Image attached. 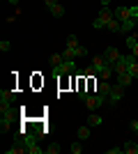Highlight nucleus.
I'll return each mask as SVG.
<instances>
[{
  "instance_id": "dca6fc26",
  "label": "nucleus",
  "mask_w": 138,
  "mask_h": 154,
  "mask_svg": "<svg viewBox=\"0 0 138 154\" xmlns=\"http://www.w3.org/2000/svg\"><path fill=\"white\" fill-rule=\"evenodd\" d=\"M101 122H104V120H101L97 113H90V115H87V124H90V127H99Z\"/></svg>"
},
{
  "instance_id": "a878e982",
  "label": "nucleus",
  "mask_w": 138,
  "mask_h": 154,
  "mask_svg": "<svg viewBox=\"0 0 138 154\" xmlns=\"http://www.w3.org/2000/svg\"><path fill=\"white\" fill-rule=\"evenodd\" d=\"M69 147H72V152H74V154H81V152H83V147H81V143H72Z\"/></svg>"
},
{
  "instance_id": "bb28decb",
  "label": "nucleus",
  "mask_w": 138,
  "mask_h": 154,
  "mask_svg": "<svg viewBox=\"0 0 138 154\" xmlns=\"http://www.w3.org/2000/svg\"><path fill=\"white\" fill-rule=\"evenodd\" d=\"M136 44H138V42H136V35H133V37H127V46H129V48H133Z\"/></svg>"
},
{
  "instance_id": "7c9ffc66",
  "label": "nucleus",
  "mask_w": 138,
  "mask_h": 154,
  "mask_svg": "<svg viewBox=\"0 0 138 154\" xmlns=\"http://www.w3.org/2000/svg\"><path fill=\"white\" fill-rule=\"evenodd\" d=\"M131 129H133V131H138V117H136V120L131 122Z\"/></svg>"
},
{
  "instance_id": "2f4dec72",
  "label": "nucleus",
  "mask_w": 138,
  "mask_h": 154,
  "mask_svg": "<svg viewBox=\"0 0 138 154\" xmlns=\"http://www.w3.org/2000/svg\"><path fill=\"white\" fill-rule=\"evenodd\" d=\"M108 2H111V0H101V7H108Z\"/></svg>"
},
{
  "instance_id": "5701e85b",
  "label": "nucleus",
  "mask_w": 138,
  "mask_h": 154,
  "mask_svg": "<svg viewBox=\"0 0 138 154\" xmlns=\"http://www.w3.org/2000/svg\"><path fill=\"white\" fill-rule=\"evenodd\" d=\"M67 46H69V48H76V46H78V39H76V35H69V37H67Z\"/></svg>"
},
{
  "instance_id": "412c9836",
  "label": "nucleus",
  "mask_w": 138,
  "mask_h": 154,
  "mask_svg": "<svg viewBox=\"0 0 138 154\" xmlns=\"http://www.w3.org/2000/svg\"><path fill=\"white\" fill-rule=\"evenodd\" d=\"M0 131H2V134H9V131H12V122L0 117Z\"/></svg>"
},
{
  "instance_id": "f03ea898",
  "label": "nucleus",
  "mask_w": 138,
  "mask_h": 154,
  "mask_svg": "<svg viewBox=\"0 0 138 154\" xmlns=\"http://www.w3.org/2000/svg\"><path fill=\"white\" fill-rule=\"evenodd\" d=\"M37 134H26L23 131V138H26V145H28V154H41V147H39V143H37Z\"/></svg>"
},
{
  "instance_id": "9d476101",
  "label": "nucleus",
  "mask_w": 138,
  "mask_h": 154,
  "mask_svg": "<svg viewBox=\"0 0 138 154\" xmlns=\"http://www.w3.org/2000/svg\"><path fill=\"white\" fill-rule=\"evenodd\" d=\"M127 69H129V62H127V58H124V55H122V58H120L118 62L113 64V71H115V74H124Z\"/></svg>"
},
{
  "instance_id": "1a4fd4ad",
  "label": "nucleus",
  "mask_w": 138,
  "mask_h": 154,
  "mask_svg": "<svg viewBox=\"0 0 138 154\" xmlns=\"http://www.w3.org/2000/svg\"><path fill=\"white\" fill-rule=\"evenodd\" d=\"M92 67L97 69V74H101V71H104L106 67H108V64H106L104 55H94V58H92Z\"/></svg>"
},
{
  "instance_id": "0eeeda50",
  "label": "nucleus",
  "mask_w": 138,
  "mask_h": 154,
  "mask_svg": "<svg viewBox=\"0 0 138 154\" xmlns=\"http://www.w3.org/2000/svg\"><path fill=\"white\" fill-rule=\"evenodd\" d=\"M120 58H122V55H120V51L115 48V46H108V48L104 51V60H106V64H111V67L118 62Z\"/></svg>"
},
{
  "instance_id": "aec40b11",
  "label": "nucleus",
  "mask_w": 138,
  "mask_h": 154,
  "mask_svg": "<svg viewBox=\"0 0 138 154\" xmlns=\"http://www.w3.org/2000/svg\"><path fill=\"white\" fill-rule=\"evenodd\" d=\"M65 62V55L62 53H53L51 55V67H58V64H62Z\"/></svg>"
},
{
  "instance_id": "cd10ccee",
  "label": "nucleus",
  "mask_w": 138,
  "mask_h": 154,
  "mask_svg": "<svg viewBox=\"0 0 138 154\" xmlns=\"http://www.w3.org/2000/svg\"><path fill=\"white\" fill-rule=\"evenodd\" d=\"M129 14H131V19H138V5L129 7Z\"/></svg>"
},
{
  "instance_id": "b1692460",
  "label": "nucleus",
  "mask_w": 138,
  "mask_h": 154,
  "mask_svg": "<svg viewBox=\"0 0 138 154\" xmlns=\"http://www.w3.org/2000/svg\"><path fill=\"white\" fill-rule=\"evenodd\" d=\"M46 152H48V154H58L60 152V145H58V143H51V145L46 147Z\"/></svg>"
},
{
  "instance_id": "4468645a",
  "label": "nucleus",
  "mask_w": 138,
  "mask_h": 154,
  "mask_svg": "<svg viewBox=\"0 0 138 154\" xmlns=\"http://www.w3.org/2000/svg\"><path fill=\"white\" fill-rule=\"evenodd\" d=\"M122 152H127V154H138V145H136V143H131V140H127L124 145H122Z\"/></svg>"
},
{
  "instance_id": "4be33fe9",
  "label": "nucleus",
  "mask_w": 138,
  "mask_h": 154,
  "mask_svg": "<svg viewBox=\"0 0 138 154\" xmlns=\"http://www.w3.org/2000/svg\"><path fill=\"white\" fill-rule=\"evenodd\" d=\"M99 76H101V81H108V78L113 76V67H111V64H108V67H106V69L101 71V74H99Z\"/></svg>"
},
{
  "instance_id": "f8f14e48",
  "label": "nucleus",
  "mask_w": 138,
  "mask_h": 154,
  "mask_svg": "<svg viewBox=\"0 0 138 154\" xmlns=\"http://www.w3.org/2000/svg\"><path fill=\"white\" fill-rule=\"evenodd\" d=\"M111 88H113V85L108 83V81H101V83L97 85V94H101V97H106V99H108V94H111Z\"/></svg>"
},
{
  "instance_id": "f3484780",
  "label": "nucleus",
  "mask_w": 138,
  "mask_h": 154,
  "mask_svg": "<svg viewBox=\"0 0 138 154\" xmlns=\"http://www.w3.org/2000/svg\"><path fill=\"white\" fill-rule=\"evenodd\" d=\"M106 30H111V32H122V23H120L118 19H113L108 26H106Z\"/></svg>"
},
{
  "instance_id": "7ed1b4c3",
  "label": "nucleus",
  "mask_w": 138,
  "mask_h": 154,
  "mask_svg": "<svg viewBox=\"0 0 138 154\" xmlns=\"http://www.w3.org/2000/svg\"><path fill=\"white\" fill-rule=\"evenodd\" d=\"M53 74H55V76H67V74H76V64H74V60H65L62 64L53 67Z\"/></svg>"
},
{
  "instance_id": "9b49d317",
  "label": "nucleus",
  "mask_w": 138,
  "mask_h": 154,
  "mask_svg": "<svg viewBox=\"0 0 138 154\" xmlns=\"http://www.w3.org/2000/svg\"><path fill=\"white\" fill-rule=\"evenodd\" d=\"M115 78H118V83L124 85V88H129V85L133 83V76L129 74V71H124V74H115Z\"/></svg>"
},
{
  "instance_id": "473e14b6",
  "label": "nucleus",
  "mask_w": 138,
  "mask_h": 154,
  "mask_svg": "<svg viewBox=\"0 0 138 154\" xmlns=\"http://www.w3.org/2000/svg\"><path fill=\"white\" fill-rule=\"evenodd\" d=\"M7 2H12V5H19V0H7Z\"/></svg>"
},
{
  "instance_id": "39448f33",
  "label": "nucleus",
  "mask_w": 138,
  "mask_h": 154,
  "mask_svg": "<svg viewBox=\"0 0 138 154\" xmlns=\"http://www.w3.org/2000/svg\"><path fill=\"white\" fill-rule=\"evenodd\" d=\"M83 101H85V108L87 110H97L99 106L106 101V97H101V94H87Z\"/></svg>"
},
{
  "instance_id": "f257e3e1",
  "label": "nucleus",
  "mask_w": 138,
  "mask_h": 154,
  "mask_svg": "<svg viewBox=\"0 0 138 154\" xmlns=\"http://www.w3.org/2000/svg\"><path fill=\"white\" fill-rule=\"evenodd\" d=\"M113 19H115V14H113L108 7H101V12L97 14V19L92 21V28H94V30H104V28L108 26Z\"/></svg>"
},
{
  "instance_id": "c85d7f7f",
  "label": "nucleus",
  "mask_w": 138,
  "mask_h": 154,
  "mask_svg": "<svg viewBox=\"0 0 138 154\" xmlns=\"http://www.w3.org/2000/svg\"><path fill=\"white\" fill-rule=\"evenodd\" d=\"M120 152H122V147H111L108 149V154H120Z\"/></svg>"
},
{
  "instance_id": "72a5a7b5",
  "label": "nucleus",
  "mask_w": 138,
  "mask_h": 154,
  "mask_svg": "<svg viewBox=\"0 0 138 154\" xmlns=\"http://www.w3.org/2000/svg\"><path fill=\"white\" fill-rule=\"evenodd\" d=\"M136 42H138V35H136Z\"/></svg>"
},
{
  "instance_id": "c756f323",
  "label": "nucleus",
  "mask_w": 138,
  "mask_h": 154,
  "mask_svg": "<svg viewBox=\"0 0 138 154\" xmlns=\"http://www.w3.org/2000/svg\"><path fill=\"white\" fill-rule=\"evenodd\" d=\"M44 5L46 7H53V5H58V0H44Z\"/></svg>"
},
{
  "instance_id": "6e6552de",
  "label": "nucleus",
  "mask_w": 138,
  "mask_h": 154,
  "mask_svg": "<svg viewBox=\"0 0 138 154\" xmlns=\"http://www.w3.org/2000/svg\"><path fill=\"white\" fill-rule=\"evenodd\" d=\"M115 19H118L120 23L129 21V19H131V14H129V7H118V9H115Z\"/></svg>"
},
{
  "instance_id": "a211bd4d",
  "label": "nucleus",
  "mask_w": 138,
  "mask_h": 154,
  "mask_svg": "<svg viewBox=\"0 0 138 154\" xmlns=\"http://www.w3.org/2000/svg\"><path fill=\"white\" fill-rule=\"evenodd\" d=\"M136 26H138V19H129V21H124V23H122V32H129V30H133Z\"/></svg>"
},
{
  "instance_id": "6ab92c4d",
  "label": "nucleus",
  "mask_w": 138,
  "mask_h": 154,
  "mask_svg": "<svg viewBox=\"0 0 138 154\" xmlns=\"http://www.w3.org/2000/svg\"><path fill=\"white\" fill-rule=\"evenodd\" d=\"M48 9H51V14H53V16H58V19H60V16H65V7L60 5V2H58V5H53V7H48Z\"/></svg>"
},
{
  "instance_id": "423d86ee",
  "label": "nucleus",
  "mask_w": 138,
  "mask_h": 154,
  "mask_svg": "<svg viewBox=\"0 0 138 154\" xmlns=\"http://www.w3.org/2000/svg\"><path fill=\"white\" fill-rule=\"evenodd\" d=\"M62 55H65V60L83 58V55H87V48H85V46H76V48H69V46H67L65 51H62Z\"/></svg>"
},
{
  "instance_id": "ddd939ff",
  "label": "nucleus",
  "mask_w": 138,
  "mask_h": 154,
  "mask_svg": "<svg viewBox=\"0 0 138 154\" xmlns=\"http://www.w3.org/2000/svg\"><path fill=\"white\" fill-rule=\"evenodd\" d=\"M14 97H16V94H14L12 90H2V92H0V103H12Z\"/></svg>"
},
{
  "instance_id": "20e7f679",
  "label": "nucleus",
  "mask_w": 138,
  "mask_h": 154,
  "mask_svg": "<svg viewBox=\"0 0 138 154\" xmlns=\"http://www.w3.org/2000/svg\"><path fill=\"white\" fill-rule=\"evenodd\" d=\"M122 97H124V85L115 83V85L111 88V94H108V99H106V101L111 103V106H115V103H118L120 99H122Z\"/></svg>"
},
{
  "instance_id": "2eb2a0df",
  "label": "nucleus",
  "mask_w": 138,
  "mask_h": 154,
  "mask_svg": "<svg viewBox=\"0 0 138 154\" xmlns=\"http://www.w3.org/2000/svg\"><path fill=\"white\" fill-rule=\"evenodd\" d=\"M90 124H85V127H78V140H87L90 138Z\"/></svg>"
},
{
  "instance_id": "393cba45",
  "label": "nucleus",
  "mask_w": 138,
  "mask_h": 154,
  "mask_svg": "<svg viewBox=\"0 0 138 154\" xmlns=\"http://www.w3.org/2000/svg\"><path fill=\"white\" fill-rule=\"evenodd\" d=\"M9 48H12V44H9L7 39H2V42H0V51H2V53H7Z\"/></svg>"
}]
</instances>
